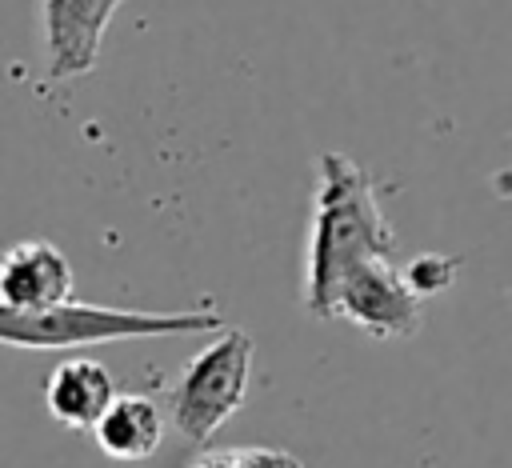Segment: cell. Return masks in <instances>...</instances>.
<instances>
[{
	"label": "cell",
	"instance_id": "cell-2",
	"mask_svg": "<svg viewBox=\"0 0 512 468\" xmlns=\"http://www.w3.org/2000/svg\"><path fill=\"white\" fill-rule=\"evenodd\" d=\"M224 320L216 308H180V312H144V308H108L88 300H60L44 308H12L0 300V344L20 352H72L116 340H152V336H196L220 332Z\"/></svg>",
	"mask_w": 512,
	"mask_h": 468
},
{
	"label": "cell",
	"instance_id": "cell-9",
	"mask_svg": "<svg viewBox=\"0 0 512 468\" xmlns=\"http://www.w3.org/2000/svg\"><path fill=\"white\" fill-rule=\"evenodd\" d=\"M188 468H304V464L284 448L248 444V448H208Z\"/></svg>",
	"mask_w": 512,
	"mask_h": 468
},
{
	"label": "cell",
	"instance_id": "cell-1",
	"mask_svg": "<svg viewBox=\"0 0 512 468\" xmlns=\"http://www.w3.org/2000/svg\"><path fill=\"white\" fill-rule=\"evenodd\" d=\"M368 256H400V236L380 208L372 176L348 152H320L304 252V312L324 320L336 280Z\"/></svg>",
	"mask_w": 512,
	"mask_h": 468
},
{
	"label": "cell",
	"instance_id": "cell-7",
	"mask_svg": "<svg viewBox=\"0 0 512 468\" xmlns=\"http://www.w3.org/2000/svg\"><path fill=\"white\" fill-rule=\"evenodd\" d=\"M116 396L112 372L96 356H68L52 368L44 384V408L60 428L72 432H92L104 408Z\"/></svg>",
	"mask_w": 512,
	"mask_h": 468
},
{
	"label": "cell",
	"instance_id": "cell-6",
	"mask_svg": "<svg viewBox=\"0 0 512 468\" xmlns=\"http://www.w3.org/2000/svg\"><path fill=\"white\" fill-rule=\"evenodd\" d=\"M76 296L72 260L52 240H20L0 252V300L12 308H44Z\"/></svg>",
	"mask_w": 512,
	"mask_h": 468
},
{
	"label": "cell",
	"instance_id": "cell-5",
	"mask_svg": "<svg viewBox=\"0 0 512 468\" xmlns=\"http://www.w3.org/2000/svg\"><path fill=\"white\" fill-rule=\"evenodd\" d=\"M124 0H40V32H44V64L48 80L64 84L88 76L100 60L104 32Z\"/></svg>",
	"mask_w": 512,
	"mask_h": 468
},
{
	"label": "cell",
	"instance_id": "cell-4",
	"mask_svg": "<svg viewBox=\"0 0 512 468\" xmlns=\"http://www.w3.org/2000/svg\"><path fill=\"white\" fill-rule=\"evenodd\" d=\"M324 320L352 324L372 340H408L424 324V296L408 284L400 256H368L336 280Z\"/></svg>",
	"mask_w": 512,
	"mask_h": 468
},
{
	"label": "cell",
	"instance_id": "cell-8",
	"mask_svg": "<svg viewBox=\"0 0 512 468\" xmlns=\"http://www.w3.org/2000/svg\"><path fill=\"white\" fill-rule=\"evenodd\" d=\"M164 432H168V416L152 392H116L104 416L96 420L92 440L108 460L136 464L160 452Z\"/></svg>",
	"mask_w": 512,
	"mask_h": 468
},
{
	"label": "cell",
	"instance_id": "cell-10",
	"mask_svg": "<svg viewBox=\"0 0 512 468\" xmlns=\"http://www.w3.org/2000/svg\"><path fill=\"white\" fill-rule=\"evenodd\" d=\"M456 272H460L456 256H440V252H420V256L404 260V276L416 288V296H424V300L436 296V292H444L456 280Z\"/></svg>",
	"mask_w": 512,
	"mask_h": 468
},
{
	"label": "cell",
	"instance_id": "cell-3",
	"mask_svg": "<svg viewBox=\"0 0 512 468\" xmlns=\"http://www.w3.org/2000/svg\"><path fill=\"white\" fill-rule=\"evenodd\" d=\"M252 364L256 348L244 328H220L216 340H208L184 364L168 396V420L188 444L204 448L244 408L252 388Z\"/></svg>",
	"mask_w": 512,
	"mask_h": 468
}]
</instances>
